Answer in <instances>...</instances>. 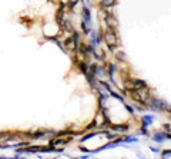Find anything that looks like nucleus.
Wrapping results in <instances>:
<instances>
[{"label":"nucleus","mask_w":171,"mask_h":159,"mask_svg":"<svg viewBox=\"0 0 171 159\" xmlns=\"http://www.w3.org/2000/svg\"><path fill=\"white\" fill-rule=\"evenodd\" d=\"M116 4V0H101V6L104 7H111Z\"/></svg>","instance_id":"3"},{"label":"nucleus","mask_w":171,"mask_h":159,"mask_svg":"<svg viewBox=\"0 0 171 159\" xmlns=\"http://www.w3.org/2000/svg\"><path fill=\"white\" fill-rule=\"evenodd\" d=\"M104 38H106V41H107V44L110 47H116V46H117V36H116V33H114L111 29H108V30L106 31Z\"/></svg>","instance_id":"1"},{"label":"nucleus","mask_w":171,"mask_h":159,"mask_svg":"<svg viewBox=\"0 0 171 159\" xmlns=\"http://www.w3.org/2000/svg\"><path fill=\"white\" fill-rule=\"evenodd\" d=\"M126 87L131 88V90L134 91V90H141V88H145V84L143 81H140V80H133V81H128L127 84H126Z\"/></svg>","instance_id":"2"}]
</instances>
